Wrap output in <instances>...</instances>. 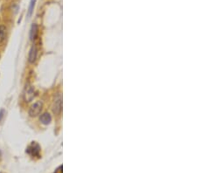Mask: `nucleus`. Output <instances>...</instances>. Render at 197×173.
<instances>
[{
  "label": "nucleus",
  "instance_id": "obj_6",
  "mask_svg": "<svg viewBox=\"0 0 197 173\" xmlns=\"http://www.w3.org/2000/svg\"><path fill=\"white\" fill-rule=\"evenodd\" d=\"M37 33H38V26L36 24H33L30 31V39L31 40L35 39L37 37Z\"/></svg>",
  "mask_w": 197,
  "mask_h": 173
},
{
  "label": "nucleus",
  "instance_id": "obj_7",
  "mask_svg": "<svg viewBox=\"0 0 197 173\" xmlns=\"http://www.w3.org/2000/svg\"><path fill=\"white\" fill-rule=\"evenodd\" d=\"M6 36V28L4 25H0V43L4 41Z\"/></svg>",
  "mask_w": 197,
  "mask_h": 173
},
{
  "label": "nucleus",
  "instance_id": "obj_5",
  "mask_svg": "<svg viewBox=\"0 0 197 173\" xmlns=\"http://www.w3.org/2000/svg\"><path fill=\"white\" fill-rule=\"evenodd\" d=\"M39 120L43 124H49L51 121H52V117L48 113H44L43 115H41Z\"/></svg>",
  "mask_w": 197,
  "mask_h": 173
},
{
  "label": "nucleus",
  "instance_id": "obj_9",
  "mask_svg": "<svg viewBox=\"0 0 197 173\" xmlns=\"http://www.w3.org/2000/svg\"><path fill=\"white\" fill-rule=\"evenodd\" d=\"M4 114H5V111L3 110V109H1V110H0V122H1V121H2L3 116H4Z\"/></svg>",
  "mask_w": 197,
  "mask_h": 173
},
{
  "label": "nucleus",
  "instance_id": "obj_1",
  "mask_svg": "<svg viewBox=\"0 0 197 173\" xmlns=\"http://www.w3.org/2000/svg\"><path fill=\"white\" fill-rule=\"evenodd\" d=\"M61 108H62V99L61 96L58 95L55 97V100L54 101V105H53V112L55 115H58L61 111Z\"/></svg>",
  "mask_w": 197,
  "mask_h": 173
},
{
  "label": "nucleus",
  "instance_id": "obj_8",
  "mask_svg": "<svg viewBox=\"0 0 197 173\" xmlns=\"http://www.w3.org/2000/svg\"><path fill=\"white\" fill-rule=\"evenodd\" d=\"M35 1H36V0H31V2H30L29 8H28V12H27V17H31L32 14H33V12H34Z\"/></svg>",
  "mask_w": 197,
  "mask_h": 173
},
{
  "label": "nucleus",
  "instance_id": "obj_2",
  "mask_svg": "<svg viewBox=\"0 0 197 173\" xmlns=\"http://www.w3.org/2000/svg\"><path fill=\"white\" fill-rule=\"evenodd\" d=\"M42 109V103L37 101L36 103H34V105H32V107L30 108L29 109V115L32 117L37 116L40 113V111Z\"/></svg>",
  "mask_w": 197,
  "mask_h": 173
},
{
  "label": "nucleus",
  "instance_id": "obj_3",
  "mask_svg": "<svg viewBox=\"0 0 197 173\" xmlns=\"http://www.w3.org/2000/svg\"><path fill=\"white\" fill-rule=\"evenodd\" d=\"M24 98H25V101L27 102L31 101L34 98V89L33 86L30 85L26 86L24 91Z\"/></svg>",
  "mask_w": 197,
  "mask_h": 173
},
{
  "label": "nucleus",
  "instance_id": "obj_4",
  "mask_svg": "<svg viewBox=\"0 0 197 173\" xmlns=\"http://www.w3.org/2000/svg\"><path fill=\"white\" fill-rule=\"evenodd\" d=\"M37 58V48L35 46H33L29 52V56H28V60L30 63H34Z\"/></svg>",
  "mask_w": 197,
  "mask_h": 173
}]
</instances>
